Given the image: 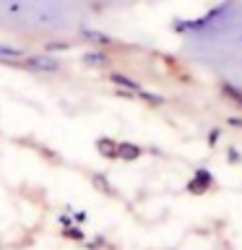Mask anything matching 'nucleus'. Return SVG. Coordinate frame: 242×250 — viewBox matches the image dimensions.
<instances>
[{
  "mask_svg": "<svg viewBox=\"0 0 242 250\" xmlns=\"http://www.w3.org/2000/svg\"><path fill=\"white\" fill-rule=\"evenodd\" d=\"M23 68L39 70V73H58L62 65H60V60L50 58V52H39V55H26L23 58Z\"/></svg>",
  "mask_w": 242,
  "mask_h": 250,
  "instance_id": "obj_1",
  "label": "nucleus"
},
{
  "mask_svg": "<svg viewBox=\"0 0 242 250\" xmlns=\"http://www.w3.org/2000/svg\"><path fill=\"white\" fill-rule=\"evenodd\" d=\"M216 185V177L211 175V169L206 167H198L193 172V177H190V183H187V193H193V195H203V193H208L211 188Z\"/></svg>",
  "mask_w": 242,
  "mask_h": 250,
  "instance_id": "obj_2",
  "label": "nucleus"
},
{
  "mask_svg": "<svg viewBox=\"0 0 242 250\" xmlns=\"http://www.w3.org/2000/svg\"><path fill=\"white\" fill-rule=\"evenodd\" d=\"M81 37L89 42L91 47H97V50H104V47H112L115 44V39L109 37V34H104V31H99V29H81Z\"/></svg>",
  "mask_w": 242,
  "mask_h": 250,
  "instance_id": "obj_3",
  "label": "nucleus"
},
{
  "mask_svg": "<svg viewBox=\"0 0 242 250\" xmlns=\"http://www.w3.org/2000/svg\"><path fill=\"white\" fill-rule=\"evenodd\" d=\"M219 94H222V99H226L229 104H234V107L242 109V89H240L237 83L222 81V83H219Z\"/></svg>",
  "mask_w": 242,
  "mask_h": 250,
  "instance_id": "obj_4",
  "label": "nucleus"
},
{
  "mask_svg": "<svg viewBox=\"0 0 242 250\" xmlns=\"http://www.w3.org/2000/svg\"><path fill=\"white\" fill-rule=\"evenodd\" d=\"M138 156H143V148H141L138 144H130V141H117V159L136 162Z\"/></svg>",
  "mask_w": 242,
  "mask_h": 250,
  "instance_id": "obj_5",
  "label": "nucleus"
},
{
  "mask_svg": "<svg viewBox=\"0 0 242 250\" xmlns=\"http://www.w3.org/2000/svg\"><path fill=\"white\" fill-rule=\"evenodd\" d=\"M83 62L89 68H109V55H107V50H97V47H94V50H89V52H83Z\"/></svg>",
  "mask_w": 242,
  "mask_h": 250,
  "instance_id": "obj_6",
  "label": "nucleus"
},
{
  "mask_svg": "<svg viewBox=\"0 0 242 250\" xmlns=\"http://www.w3.org/2000/svg\"><path fill=\"white\" fill-rule=\"evenodd\" d=\"M107 78H109V81H112L115 86H120L122 91H133V94H136V91L141 89V83H138V81H133V78H130V76H125V73H117V70H112V73H109Z\"/></svg>",
  "mask_w": 242,
  "mask_h": 250,
  "instance_id": "obj_7",
  "label": "nucleus"
},
{
  "mask_svg": "<svg viewBox=\"0 0 242 250\" xmlns=\"http://www.w3.org/2000/svg\"><path fill=\"white\" fill-rule=\"evenodd\" d=\"M26 50H23V47H13V44H0V60H3V62H11V65H13V62L16 60H23V58H26Z\"/></svg>",
  "mask_w": 242,
  "mask_h": 250,
  "instance_id": "obj_8",
  "label": "nucleus"
},
{
  "mask_svg": "<svg viewBox=\"0 0 242 250\" xmlns=\"http://www.w3.org/2000/svg\"><path fill=\"white\" fill-rule=\"evenodd\" d=\"M97 151L101 156H107V159H117V141L109 138V136L97 138Z\"/></svg>",
  "mask_w": 242,
  "mask_h": 250,
  "instance_id": "obj_9",
  "label": "nucleus"
},
{
  "mask_svg": "<svg viewBox=\"0 0 242 250\" xmlns=\"http://www.w3.org/2000/svg\"><path fill=\"white\" fill-rule=\"evenodd\" d=\"M136 99H141V102H146L148 107H161L164 102H167V99L161 97V94H154V91H148V89H143V86H141V89L136 91Z\"/></svg>",
  "mask_w": 242,
  "mask_h": 250,
  "instance_id": "obj_10",
  "label": "nucleus"
},
{
  "mask_svg": "<svg viewBox=\"0 0 242 250\" xmlns=\"http://www.w3.org/2000/svg\"><path fill=\"white\" fill-rule=\"evenodd\" d=\"M226 162H229V164H242V154H240V148H234V146L226 148Z\"/></svg>",
  "mask_w": 242,
  "mask_h": 250,
  "instance_id": "obj_11",
  "label": "nucleus"
},
{
  "mask_svg": "<svg viewBox=\"0 0 242 250\" xmlns=\"http://www.w3.org/2000/svg\"><path fill=\"white\" fill-rule=\"evenodd\" d=\"M206 141H208V146L214 148L219 141H222V128H211V130H208V136H206Z\"/></svg>",
  "mask_w": 242,
  "mask_h": 250,
  "instance_id": "obj_12",
  "label": "nucleus"
},
{
  "mask_svg": "<svg viewBox=\"0 0 242 250\" xmlns=\"http://www.w3.org/2000/svg\"><path fill=\"white\" fill-rule=\"evenodd\" d=\"M68 42H47L44 44V52H62V50H68Z\"/></svg>",
  "mask_w": 242,
  "mask_h": 250,
  "instance_id": "obj_13",
  "label": "nucleus"
},
{
  "mask_svg": "<svg viewBox=\"0 0 242 250\" xmlns=\"http://www.w3.org/2000/svg\"><path fill=\"white\" fill-rule=\"evenodd\" d=\"M94 183H97V185L101 188V190H107V193H112V188H109V183H107V180H104V177H101V175H97V177H94Z\"/></svg>",
  "mask_w": 242,
  "mask_h": 250,
  "instance_id": "obj_14",
  "label": "nucleus"
},
{
  "mask_svg": "<svg viewBox=\"0 0 242 250\" xmlns=\"http://www.w3.org/2000/svg\"><path fill=\"white\" fill-rule=\"evenodd\" d=\"M226 123H229L232 128H240L242 130V117H226Z\"/></svg>",
  "mask_w": 242,
  "mask_h": 250,
  "instance_id": "obj_15",
  "label": "nucleus"
}]
</instances>
